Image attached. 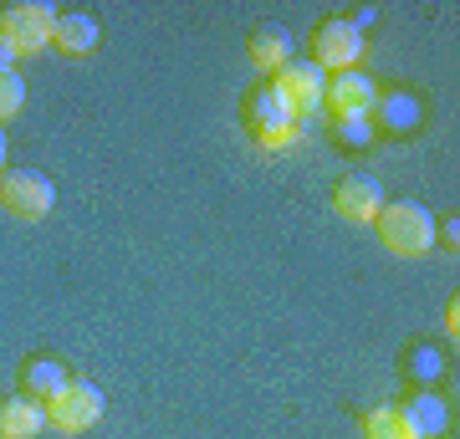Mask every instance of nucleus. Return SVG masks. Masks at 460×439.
I'll use <instances>...</instances> for the list:
<instances>
[{
	"label": "nucleus",
	"instance_id": "obj_6",
	"mask_svg": "<svg viewBox=\"0 0 460 439\" xmlns=\"http://www.w3.org/2000/svg\"><path fill=\"white\" fill-rule=\"evenodd\" d=\"M0 205L16 220H47L57 205V184L41 169H5L0 174Z\"/></svg>",
	"mask_w": 460,
	"mask_h": 439
},
{
	"label": "nucleus",
	"instance_id": "obj_3",
	"mask_svg": "<svg viewBox=\"0 0 460 439\" xmlns=\"http://www.w3.org/2000/svg\"><path fill=\"white\" fill-rule=\"evenodd\" d=\"M47 424L51 429H62V435H87L93 424L102 419V408H108V393L98 383H87V378H66V389L57 399H47Z\"/></svg>",
	"mask_w": 460,
	"mask_h": 439
},
{
	"label": "nucleus",
	"instance_id": "obj_16",
	"mask_svg": "<svg viewBox=\"0 0 460 439\" xmlns=\"http://www.w3.org/2000/svg\"><path fill=\"white\" fill-rule=\"evenodd\" d=\"M358 429H363V439H414V435H410V424L399 419V408H394V404L368 408V414L358 419Z\"/></svg>",
	"mask_w": 460,
	"mask_h": 439
},
{
	"label": "nucleus",
	"instance_id": "obj_7",
	"mask_svg": "<svg viewBox=\"0 0 460 439\" xmlns=\"http://www.w3.org/2000/svg\"><path fill=\"white\" fill-rule=\"evenodd\" d=\"M271 92H277L287 108H292V118L302 123V118H313L317 108H323V92H328V72L313 62H287L271 77Z\"/></svg>",
	"mask_w": 460,
	"mask_h": 439
},
{
	"label": "nucleus",
	"instance_id": "obj_22",
	"mask_svg": "<svg viewBox=\"0 0 460 439\" xmlns=\"http://www.w3.org/2000/svg\"><path fill=\"white\" fill-rule=\"evenodd\" d=\"M5 154H11V138H5V128H0V174H5Z\"/></svg>",
	"mask_w": 460,
	"mask_h": 439
},
{
	"label": "nucleus",
	"instance_id": "obj_15",
	"mask_svg": "<svg viewBox=\"0 0 460 439\" xmlns=\"http://www.w3.org/2000/svg\"><path fill=\"white\" fill-rule=\"evenodd\" d=\"M246 51H251V62L261 66V72H271V77H277L281 66L292 62V36L281 31V26H256Z\"/></svg>",
	"mask_w": 460,
	"mask_h": 439
},
{
	"label": "nucleus",
	"instance_id": "obj_17",
	"mask_svg": "<svg viewBox=\"0 0 460 439\" xmlns=\"http://www.w3.org/2000/svg\"><path fill=\"white\" fill-rule=\"evenodd\" d=\"M404 373H410L414 383H435V378L445 373L440 347H429V342H414L410 353H404Z\"/></svg>",
	"mask_w": 460,
	"mask_h": 439
},
{
	"label": "nucleus",
	"instance_id": "obj_18",
	"mask_svg": "<svg viewBox=\"0 0 460 439\" xmlns=\"http://www.w3.org/2000/svg\"><path fill=\"white\" fill-rule=\"evenodd\" d=\"M21 108H26V77L16 66H0V128L11 118H21Z\"/></svg>",
	"mask_w": 460,
	"mask_h": 439
},
{
	"label": "nucleus",
	"instance_id": "obj_11",
	"mask_svg": "<svg viewBox=\"0 0 460 439\" xmlns=\"http://www.w3.org/2000/svg\"><path fill=\"white\" fill-rule=\"evenodd\" d=\"M368 123H374V133L384 128V133H394V138H404V133H414L420 123H425V102L414 98V92H404V87H394V92H378Z\"/></svg>",
	"mask_w": 460,
	"mask_h": 439
},
{
	"label": "nucleus",
	"instance_id": "obj_13",
	"mask_svg": "<svg viewBox=\"0 0 460 439\" xmlns=\"http://www.w3.org/2000/svg\"><path fill=\"white\" fill-rule=\"evenodd\" d=\"M47 429V408L16 393V399H0V439H36Z\"/></svg>",
	"mask_w": 460,
	"mask_h": 439
},
{
	"label": "nucleus",
	"instance_id": "obj_21",
	"mask_svg": "<svg viewBox=\"0 0 460 439\" xmlns=\"http://www.w3.org/2000/svg\"><path fill=\"white\" fill-rule=\"evenodd\" d=\"M445 332H450V338L460 332V302H456V296L445 302Z\"/></svg>",
	"mask_w": 460,
	"mask_h": 439
},
{
	"label": "nucleus",
	"instance_id": "obj_8",
	"mask_svg": "<svg viewBox=\"0 0 460 439\" xmlns=\"http://www.w3.org/2000/svg\"><path fill=\"white\" fill-rule=\"evenodd\" d=\"M384 184L374 180V174H343L338 180V189H332V210L343 215L348 225H374L378 210H384Z\"/></svg>",
	"mask_w": 460,
	"mask_h": 439
},
{
	"label": "nucleus",
	"instance_id": "obj_19",
	"mask_svg": "<svg viewBox=\"0 0 460 439\" xmlns=\"http://www.w3.org/2000/svg\"><path fill=\"white\" fill-rule=\"evenodd\" d=\"M332 133H338V144H348V148L374 144V123H368V118H332Z\"/></svg>",
	"mask_w": 460,
	"mask_h": 439
},
{
	"label": "nucleus",
	"instance_id": "obj_2",
	"mask_svg": "<svg viewBox=\"0 0 460 439\" xmlns=\"http://www.w3.org/2000/svg\"><path fill=\"white\" fill-rule=\"evenodd\" d=\"M51 31H57V5L47 0H16L0 11V41L16 57H36L41 47H51Z\"/></svg>",
	"mask_w": 460,
	"mask_h": 439
},
{
	"label": "nucleus",
	"instance_id": "obj_9",
	"mask_svg": "<svg viewBox=\"0 0 460 439\" xmlns=\"http://www.w3.org/2000/svg\"><path fill=\"white\" fill-rule=\"evenodd\" d=\"M323 102L332 108V118H368L378 102V87L368 72H332L328 77V92H323Z\"/></svg>",
	"mask_w": 460,
	"mask_h": 439
},
{
	"label": "nucleus",
	"instance_id": "obj_20",
	"mask_svg": "<svg viewBox=\"0 0 460 439\" xmlns=\"http://www.w3.org/2000/svg\"><path fill=\"white\" fill-rule=\"evenodd\" d=\"M435 245H445V250L456 256V245H460V220H456V215H450L445 225H435Z\"/></svg>",
	"mask_w": 460,
	"mask_h": 439
},
{
	"label": "nucleus",
	"instance_id": "obj_10",
	"mask_svg": "<svg viewBox=\"0 0 460 439\" xmlns=\"http://www.w3.org/2000/svg\"><path fill=\"white\" fill-rule=\"evenodd\" d=\"M399 419L410 424L414 439H440L450 429V404H445L435 389H414L410 399H399Z\"/></svg>",
	"mask_w": 460,
	"mask_h": 439
},
{
	"label": "nucleus",
	"instance_id": "obj_5",
	"mask_svg": "<svg viewBox=\"0 0 460 439\" xmlns=\"http://www.w3.org/2000/svg\"><path fill=\"white\" fill-rule=\"evenodd\" d=\"M368 51V31H358L348 16H332L313 31V66L323 72H353Z\"/></svg>",
	"mask_w": 460,
	"mask_h": 439
},
{
	"label": "nucleus",
	"instance_id": "obj_23",
	"mask_svg": "<svg viewBox=\"0 0 460 439\" xmlns=\"http://www.w3.org/2000/svg\"><path fill=\"white\" fill-rule=\"evenodd\" d=\"M0 66H16V51L5 47V41H0Z\"/></svg>",
	"mask_w": 460,
	"mask_h": 439
},
{
	"label": "nucleus",
	"instance_id": "obj_14",
	"mask_svg": "<svg viewBox=\"0 0 460 439\" xmlns=\"http://www.w3.org/2000/svg\"><path fill=\"white\" fill-rule=\"evenodd\" d=\"M62 389H66V368L62 363L41 358V353L26 358V368H21V393H26V399H41V404H47V399H57Z\"/></svg>",
	"mask_w": 460,
	"mask_h": 439
},
{
	"label": "nucleus",
	"instance_id": "obj_4",
	"mask_svg": "<svg viewBox=\"0 0 460 439\" xmlns=\"http://www.w3.org/2000/svg\"><path fill=\"white\" fill-rule=\"evenodd\" d=\"M246 128H251V138H256L261 148H287V144L302 138V123H296L292 108L271 92V82L256 87V92L246 98Z\"/></svg>",
	"mask_w": 460,
	"mask_h": 439
},
{
	"label": "nucleus",
	"instance_id": "obj_1",
	"mask_svg": "<svg viewBox=\"0 0 460 439\" xmlns=\"http://www.w3.org/2000/svg\"><path fill=\"white\" fill-rule=\"evenodd\" d=\"M374 230H378V241L404 260H420L435 250V215L420 199H384Z\"/></svg>",
	"mask_w": 460,
	"mask_h": 439
},
{
	"label": "nucleus",
	"instance_id": "obj_12",
	"mask_svg": "<svg viewBox=\"0 0 460 439\" xmlns=\"http://www.w3.org/2000/svg\"><path fill=\"white\" fill-rule=\"evenodd\" d=\"M102 41V26L98 16L87 11H57V31H51V47L66 51V57H93Z\"/></svg>",
	"mask_w": 460,
	"mask_h": 439
}]
</instances>
